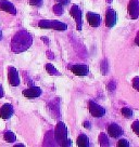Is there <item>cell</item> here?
<instances>
[{"label": "cell", "instance_id": "30", "mask_svg": "<svg viewBox=\"0 0 139 147\" xmlns=\"http://www.w3.org/2000/svg\"><path fill=\"white\" fill-rule=\"evenodd\" d=\"M138 38H139V36L136 37V45H138Z\"/></svg>", "mask_w": 139, "mask_h": 147}, {"label": "cell", "instance_id": "23", "mask_svg": "<svg viewBox=\"0 0 139 147\" xmlns=\"http://www.w3.org/2000/svg\"><path fill=\"white\" fill-rule=\"evenodd\" d=\"M117 146L119 147H128L129 146V143L127 142L126 140H120L117 143Z\"/></svg>", "mask_w": 139, "mask_h": 147}, {"label": "cell", "instance_id": "19", "mask_svg": "<svg viewBox=\"0 0 139 147\" xmlns=\"http://www.w3.org/2000/svg\"><path fill=\"white\" fill-rule=\"evenodd\" d=\"M99 142H100V145H101V146H109V140H108V138L103 133L100 134V136H99Z\"/></svg>", "mask_w": 139, "mask_h": 147}, {"label": "cell", "instance_id": "11", "mask_svg": "<svg viewBox=\"0 0 139 147\" xmlns=\"http://www.w3.org/2000/svg\"><path fill=\"white\" fill-rule=\"evenodd\" d=\"M87 21H88V24L91 26V27H98L100 25V22H101V18L99 14H96L93 12H87Z\"/></svg>", "mask_w": 139, "mask_h": 147}, {"label": "cell", "instance_id": "16", "mask_svg": "<svg viewBox=\"0 0 139 147\" xmlns=\"http://www.w3.org/2000/svg\"><path fill=\"white\" fill-rule=\"evenodd\" d=\"M3 138H5V142L8 143H13L15 142V140H16V136H15V134L13 132H11V131H7L3 135Z\"/></svg>", "mask_w": 139, "mask_h": 147}, {"label": "cell", "instance_id": "22", "mask_svg": "<svg viewBox=\"0 0 139 147\" xmlns=\"http://www.w3.org/2000/svg\"><path fill=\"white\" fill-rule=\"evenodd\" d=\"M132 128H133V130H134L135 133L137 134V135H139V121H138V120H136L134 123H133Z\"/></svg>", "mask_w": 139, "mask_h": 147}, {"label": "cell", "instance_id": "7", "mask_svg": "<svg viewBox=\"0 0 139 147\" xmlns=\"http://www.w3.org/2000/svg\"><path fill=\"white\" fill-rule=\"evenodd\" d=\"M8 79H9V83L12 87H18L20 84L19 73L14 67H10L8 69Z\"/></svg>", "mask_w": 139, "mask_h": 147}, {"label": "cell", "instance_id": "9", "mask_svg": "<svg viewBox=\"0 0 139 147\" xmlns=\"http://www.w3.org/2000/svg\"><path fill=\"white\" fill-rule=\"evenodd\" d=\"M71 71L76 76H86L89 73V68L87 65L76 64L71 67Z\"/></svg>", "mask_w": 139, "mask_h": 147}, {"label": "cell", "instance_id": "6", "mask_svg": "<svg viewBox=\"0 0 139 147\" xmlns=\"http://www.w3.org/2000/svg\"><path fill=\"white\" fill-rule=\"evenodd\" d=\"M128 14L133 20H137L139 16V2L138 0H130L128 2Z\"/></svg>", "mask_w": 139, "mask_h": 147}, {"label": "cell", "instance_id": "24", "mask_svg": "<svg viewBox=\"0 0 139 147\" xmlns=\"http://www.w3.org/2000/svg\"><path fill=\"white\" fill-rule=\"evenodd\" d=\"M133 87L136 90H139V77H135L134 78V80H133Z\"/></svg>", "mask_w": 139, "mask_h": 147}, {"label": "cell", "instance_id": "31", "mask_svg": "<svg viewBox=\"0 0 139 147\" xmlns=\"http://www.w3.org/2000/svg\"><path fill=\"white\" fill-rule=\"evenodd\" d=\"M2 39V32H1V29H0V40Z\"/></svg>", "mask_w": 139, "mask_h": 147}, {"label": "cell", "instance_id": "21", "mask_svg": "<svg viewBox=\"0 0 139 147\" xmlns=\"http://www.w3.org/2000/svg\"><path fill=\"white\" fill-rule=\"evenodd\" d=\"M29 5H34V7H40L42 3V0H28Z\"/></svg>", "mask_w": 139, "mask_h": 147}, {"label": "cell", "instance_id": "13", "mask_svg": "<svg viewBox=\"0 0 139 147\" xmlns=\"http://www.w3.org/2000/svg\"><path fill=\"white\" fill-rule=\"evenodd\" d=\"M12 115H13V107H12V105L9 104V103L2 105V107L0 108V117L2 119H9V118H11Z\"/></svg>", "mask_w": 139, "mask_h": 147}, {"label": "cell", "instance_id": "15", "mask_svg": "<svg viewBox=\"0 0 139 147\" xmlns=\"http://www.w3.org/2000/svg\"><path fill=\"white\" fill-rule=\"evenodd\" d=\"M77 145L80 147H88L89 146V138L85 134H80L77 138Z\"/></svg>", "mask_w": 139, "mask_h": 147}, {"label": "cell", "instance_id": "28", "mask_svg": "<svg viewBox=\"0 0 139 147\" xmlns=\"http://www.w3.org/2000/svg\"><path fill=\"white\" fill-rule=\"evenodd\" d=\"M84 127H85V128L90 129V125H89V122H88V121H86V122H84Z\"/></svg>", "mask_w": 139, "mask_h": 147}, {"label": "cell", "instance_id": "14", "mask_svg": "<svg viewBox=\"0 0 139 147\" xmlns=\"http://www.w3.org/2000/svg\"><path fill=\"white\" fill-rule=\"evenodd\" d=\"M0 10L8 12V13L12 14V15L16 14V9L13 5V3H11L10 1H7V0H1L0 1Z\"/></svg>", "mask_w": 139, "mask_h": 147}, {"label": "cell", "instance_id": "26", "mask_svg": "<svg viewBox=\"0 0 139 147\" xmlns=\"http://www.w3.org/2000/svg\"><path fill=\"white\" fill-rule=\"evenodd\" d=\"M58 3H60V5H69L70 3V0H56Z\"/></svg>", "mask_w": 139, "mask_h": 147}, {"label": "cell", "instance_id": "12", "mask_svg": "<svg viewBox=\"0 0 139 147\" xmlns=\"http://www.w3.org/2000/svg\"><path fill=\"white\" fill-rule=\"evenodd\" d=\"M108 133H109V135H110L111 138H116L123 134V129L121 128L119 124L111 123L109 125V128H108Z\"/></svg>", "mask_w": 139, "mask_h": 147}, {"label": "cell", "instance_id": "27", "mask_svg": "<svg viewBox=\"0 0 139 147\" xmlns=\"http://www.w3.org/2000/svg\"><path fill=\"white\" fill-rule=\"evenodd\" d=\"M5 95V92H3V88H2V86L0 84V97H2Z\"/></svg>", "mask_w": 139, "mask_h": 147}, {"label": "cell", "instance_id": "3", "mask_svg": "<svg viewBox=\"0 0 139 147\" xmlns=\"http://www.w3.org/2000/svg\"><path fill=\"white\" fill-rule=\"evenodd\" d=\"M55 138L59 144H62V142H64L67 138V129L63 122H59L57 124L56 130H55Z\"/></svg>", "mask_w": 139, "mask_h": 147}, {"label": "cell", "instance_id": "18", "mask_svg": "<svg viewBox=\"0 0 139 147\" xmlns=\"http://www.w3.org/2000/svg\"><path fill=\"white\" fill-rule=\"evenodd\" d=\"M121 111H122V114H123V116H124L125 118H132V117H133V111H132L130 108H128V107H123Z\"/></svg>", "mask_w": 139, "mask_h": 147}, {"label": "cell", "instance_id": "10", "mask_svg": "<svg viewBox=\"0 0 139 147\" xmlns=\"http://www.w3.org/2000/svg\"><path fill=\"white\" fill-rule=\"evenodd\" d=\"M23 95L27 98H35L42 95V89L38 87H31L26 90H23Z\"/></svg>", "mask_w": 139, "mask_h": 147}, {"label": "cell", "instance_id": "8", "mask_svg": "<svg viewBox=\"0 0 139 147\" xmlns=\"http://www.w3.org/2000/svg\"><path fill=\"white\" fill-rule=\"evenodd\" d=\"M116 21H117L116 12L113 9H108L107 13H106V25H107V27H113L116 24Z\"/></svg>", "mask_w": 139, "mask_h": 147}, {"label": "cell", "instance_id": "5", "mask_svg": "<svg viewBox=\"0 0 139 147\" xmlns=\"http://www.w3.org/2000/svg\"><path fill=\"white\" fill-rule=\"evenodd\" d=\"M89 111H90L91 116H93V117H97V118H100V117L104 116V114H106V110H104V108H103L102 106L99 105V104H97L96 102H93V101L89 102Z\"/></svg>", "mask_w": 139, "mask_h": 147}, {"label": "cell", "instance_id": "29", "mask_svg": "<svg viewBox=\"0 0 139 147\" xmlns=\"http://www.w3.org/2000/svg\"><path fill=\"white\" fill-rule=\"evenodd\" d=\"M24 145L23 144H16V145H15V147H23Z\"/></svg>", "mask_w": 139, "mask_h": 147}, {"label": "cell", "instance_id": "1", "mask_svg": "<svg viewBox=\"0 0 139 147\" xmlns=\"http://www.w3.org/2000/svg\"><path fill=\"white\" fill-rule=\"evenodd\" d=\"M33 38L31 34H28L25 30H21L18 34H15L14 37L12 38V42H11V49L14 53H21L26 51L32 46Z\"/></svg>", "mask_w": 139, "mask_h": 147}, {"label": "cell", "instance_id": "20", "mask_svg": "<svg viewBox=\"0 0 139 147\" xmlns=\"http://www.w3.org/2000/svg\"><path fill=\"white\" fill-rule=\"evenodd\" d=\"M53 11H55V13H56L57 15H62V14H63V8H62V5H60V3L56 5L55 7H53Z\"/></svg>", "mask_w": 139, "mask_h": 147}, {"label": "cell", "instance_id": "17", "mask_svg": "<svg viewBox=\"0 0 139 147\" xmlns=\"http://www.w3.org/2000/svg\"><path fill=\"white\" fill-rule=\"evenodd\" d=\"M46 70L50 74V75H55V76H59V75H60V73L55 68V66H53L52 64H47L46 65Z\"/></svg>", "mask_w": 139, "mask_h": 147}, {"label": "cell", "instance_id": "4", "mask_svg": "<svg viewBox=\"0 0 139 147\" xmlns=\"http://www.w3.org/2000/svg\"><path fill=\"white\" fill-rule=\"evenodd\" d=\"M70 14L73 16V18L76 22V27L78 30L82 29V26H83V21H82V10L78 5H72V8L70 10Z\"/></svg>", "mask_w": 139, "mask_h": 147}, {"label": "cell", "instance_id": "2", "mask_svg": "<svg viewBox=\"0 0 139 147\" xmlns=\"http://www.w3.org/2000/svg\"><path fill=\"white\" fill-rule=\"evenodd\" d=\"M38 26L44 29H48V28H52L55 30H60V32H64L67 29V25L65 23H62L60 21H47V20H42L38 23Z\"/></svg>", "mask_w": 139, "mask_h": 147}, {"label": "cell", "instance_id": "25", "mask_svg": "<svg viewBox=\"0 0 139 147\" xmlns=\"http://www.w3.org/2000/svg\"><path fill=\"white\" fill-rule=\"evenodd\" d=\"M61 145H62V146H71V145H72V143H71V140H67V138H66V140H65L64 142H62V144H61Z\"/></svg>", "mask_w": 139, "mask_h": 147}]
</instances>
